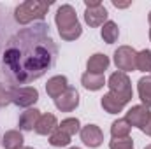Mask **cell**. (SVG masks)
I'll list each match as a JSON object with an SVG mask.
<instances>
[{"instance_id":"obj_14","label":"cell","mask_w":151,"mask_h":149,"mask_svg":"<svg viewBox=\"0 0 151 149\" xmlns=\"http://www.w3.org/2000/svg\"><path fill=\"white\" fill-rule=\"evenodd\" d=\"M102 107H104V111L106 112H109V114H118V112H121L123 111V107L127 105L121 98H118L114 93H106L104 97H102Z\"/></svg>"},{"instance_id":"obj_7","label":"cell","mask_w":151,"mask_h":149,"mask_svg":"<svg viewBox=\"0 0 151 149\" xmlns=\"http://www.w3.org/2000/svg\"><path fill=\"white\" fill-rule=\"evenodd\" d=\"M56 109L62 112H70L74 111L76 107L79 105V93L76 91L74 88H67L56 100H55Z\"/></svg>"},{"instance_id":"obj_9","label":"cell","mask_w":151,"mask_h":149,"mask_svg":"<svg viewBox=\"0 0 151 149\" xmlns=\"http://www.w3.org/2000/svg\"><path fill=\"white\" fill-rule=\"evenodd\" d=\"M81 140L88 148H99L104 142V133L97 125H86L81 130Z\"/></svg>"},{"instance_id":"obj_4","label":"cell","mask_w":151,"mask_h":149,"mask_svg":"<svg viewBox=\"0 0 151 149\" xmlns=\"http://www.w3.org/2000/svg\"><path fill=\"white\" fill-rule=\"evenodd\" d=\"M111 93H114L118 98H121L125 104H128L132 100V84H130V79L125 72H114L109 77V82H107Z\"/></svg>"},{"instance_id":"obj_33","label":"cell","mask_w":151,"mask_h":149,"mask_svg":"<svg viewBox=\"0 0 151 149\" xmlns=\"http://www.w3.org/2000/svg\"><path fill=\"white\" fill-rule=\"evenodd\" d=\"M150 40H151V30H150Z\"/></svg>"},{"instance_id":"obj_24","label":"cell","mask_w":151,"mask_h":149,"mask_svg":"<svg viewBox=\"0 0 151 149\" xmlns=\"http://www.w3.org/2000/svg\"><path fill=\"white\" fill-rule=\"evenodd\" d=\"M111 149H134V140L130 137H123V139H113L109 142Z\"/></svg>"},{"instance_id":"obj_13","label":"cell","mask_w":151,"mask_h":149,"mask_svg":"<svg viewBox=\"0 0 151 149\" xmlns=\"http://www.w3.org/2000/svg\"><path fill=\"white\" fill-rule=\"evenodd\" d=\"M56 128H58V123L53 114H42L35 125V132L39 135H51Z\"/></svg>"},{"instance_id":"obj_17","label":"cell","mask_w":151,"mask_h":149,"mask_svg":"<svg viewBox=\"0 0 151 149\" xmlns=\"http://www.w3.org/2000/svg\"><path fill=\"white\" fill-rule=\"evenodd\" d=\"M137 90H139V97L142 100V105L150 109L151 107V75H146V77L139 79Z\"/></svg>"},{"instance_id":"obj_19","label":"cell","mask_w":151,"mask_h":149,"mask_svg":"<svg viewBox=\"0 0 151 149\" xmlns=\"http://www.w3.org/2000/svg\"><path fill=\"white\" fill-rule=\"evenodd\" d=\"M118 35H119V28L114 21H106L102 25V39L107 44H114L118 40Z\"/></svg>"},{"instance_id":"obj_6","label":"cell","mask_w":151,"mask_h":149,"mask_svg":"<svg viewBox=\"0 0 151 149\" xmlns=\"http://www.w3.org/2000/svg\"><path fill=\"white\" fill-rule=\"evenodd\" d=\"M11 102L18 107H32L39 100V91L32 86H12L11 90Z\"/></svg>"},{"instance_id":"obj_21","label":"cell","mask_w":151,"mask_h":149,"mask_svg":"<svg viewBox=\"0 0 151 149\" xmlns=\"http://www.w3.org/2000/svg\"><path fill=\"white\" fill-rule=\"evenodd\" d=\"M70 142V135H67L65 132H62L60 128H56L51 135H49V144L55 148H62V146H69Z\"/></svg>"},{"instance_id":"obj_25","label":"cell","mask_w":151,"mask_h":149,"mask_svg":"<svg viewBox=\"0 0 151 149\" xmlns=\"http://www.w3.org/2000/svg\"><path fill=\"white\" fill-rule=\"evenodd\" d=\"M7 104H11V91L4 84H0V107H5Z\"/></svg>"},{"instance_id":"obj_16","label":"cell","mask_w":151,"mask_h":149,"mask_svg":"<svg viewBox=\"0 0 151 149\" xmlns=\"http://www.w3.org/2000/svg\"><path fill=\"white\" fill-rule=\"evenodd\" d=\"M81 82H83V86L86 90L97 91V90H100L106 84V79H104V74H90V72H84L83 77H81Z\"/></svg>"},{"instance_id":"obj_11","label":"cell","mask_w":151,"mask_h":149,"mask_svg":"<svg viewBox=\"0 0 151 149\" xmlns=\"http://www.w3.org/2000/svg\"><path fill=\"white\" fill-rule=\"evenodd\" d=\"M67 88H69V82H67V77H65V75H55V77H51V79L47 81V84H46L47 95H49L51 98H55V100H56Z\"/></svg>"},{"instance_id":"obj_31","label":"cell","mask_w":151,"mask_h":149,"mask_svg":"<svg viewBox=\"0 0 151 149\" xmlns=\"http://www.w3.org/2000/svg\"><path fill=\"white\" fill-rule=\"evenodd\" d=\"M21 149H34V148H21Z\"/></svg>"},{"instance_id":"obj_1","label":"cell","mask_w":151,"mask_h":149,"mask_svg":"<svg viewBox=\"0 0 151 149\" xmlns=\"http://www.w3.org/2000/svg\"><path fill=\"white\" fill-rule=\"evenodd\" d=\"M58 58V47L49 27L39 23L19 30L4 49V74L12 84H28L42 77Z\"/></svg>"},{"instance_id":"obj_22","label":"cell","mask_w":151,"mask_h":149,"mask_svg":"<svg viewBox=\"0 0 151 149\" xmlns=\"http://www.w3.org/2000/svg\"><path fill=\"white\" fill-rule=\"evenodd\" d=\"M137 70L151 72V51L150 49H142L141 53H137Z\"/></svg>"},{"instance_id":"obj_30","label":"cell","mask_w":151,"mask_h":149,"mask_svg":"<svg viewBox=\"0 0 151 149\" xmlns=\"http://www.w3.org/2000/svg\"><path fill=\"white\" fill-rule=\"evenodd\" d=\"M144 149H151V146H146V148H144Z\"/></svg>"},{"instance_id":"obj_26","label":"cell","mask_w":151,"mask_h":149,"mask_svg":"<svg viewBox=\"0 0 151 149\" xmlns=\"http://www.w3.org/2000/svg\"><path fill=\"white\" fill-rule=\"evenodd\" d=\"M142 132H144L146 135H150V137H151V116H150V119H148V123L144 125V128H142Z\"/></svg>"},{"instance_id":"obj_23","label":"cell","mask_w":151,"mask_h":149,"mask_svg":"<svg viewBox=\"0 0 151 149\" xmlns=\"http://www.w3.org/2000/svg\"><path fill=\"white\" fill-rule=\"evenodd\" d=\"M79 126H81V125H79V119H77V117H67V119L62 121V125H60L58 128H60L62 132H65L67 135L72 137V135H76V133L79 132Z\"/></svg>"},{"instance_id":"obj_5","label":"cell","mask_w":151,"mask_h":149,"mask_svg":"<svg viewBox=\"0 0 151 149\" xmlns=\"http://www.w3.org/2000/svg\"><path fill=\"white\" fill-rule=\"evenodd\" d=\"M114 63L118 70L130 72L137 69V51L130 46H121L114 51Z\"/></svg>"},{"instance_id":"obj_3","label":"cell","mask_w":151,"mask_h":149,"mask_svg":"<svg viewBox=\"0 0 151 149\" xmlns=\"http://www.w3.org/2000/svg\"><path fill=\"white\" fill-rule=\"evenodd\" d=\"M49 2H39V0H27L19 4L14 9V19L19 25H28L35 19H42L49 11Z\"/></svg>"},{"instance_id":"obj_10","label":"cell","mask_w":151,"mask_h":149,"mask_svg":"<svg viewBox=\"0 0 151 149\" xmlns=\"http://www.w3.org/2000/svg\"><path fill=\"white\" fill-rule=\"evenodd\" d=\"M107 19V11L106 7L100 4L97 7H86L84 11V21L90 25V27H102Z\"/></svg>"},{"instance_id":"obj_27","label":"cell","mask_w":151,"mask_h":149,"mask_svg":"<svg viewBox=\"0 0 151 149\" xmlns=\"http://www.w3.org/2000/svg\"><path fill=\"white\" fill-rule=\"evenodd\" d=\"M84 5L86 7H97V5H100V0H86Z\"/></svg>"},{"instance_id":"obj_20","label":"cell","mask_w":151,"mask_h":149,"mask_svg":"<svg viewBox=\"0 0 151 149\" xmlns=\"http://www.w3.org/2000/svg\"><path fill=\"white\" fill-rule=\"evenodd\" d=\"M130 128H132V126L127 123V119H116L113 125H111V135H113V139H123V137H128Z\"/></svg>"},{"instance_id":"obj_29","label":"cell","mask_w":151,"mask_h":149,"mask_svg":"<svg viewBox=\"0 0 151 149\" xmlns=\"http://www.w3.org/2000/svg\"><path fill=\"white\" fill-rule=\"evenodd\" d=\"M148 19H150V25H151V12H150V16H148Z\"/></svg>"},{"instance_id":"obj_2","label":"cell","mask_w":151,"mask_h":149,"mask_svg":"<svg viewBox=\"0 0 151 149\" xmlns=\"http://www.w3.org/2000/svg\"><path fill=\"white\" fill-rule=\"evenodd\" d=\"M55 21H56L60 37L63 39V40H76L77 37H81L83 28H81V25L77 21V14H76L72 5L65 4V5L58 7Z\"/></svg>"},{"instance_id":"obj_32","label":"cell","mask_w":151,"mask_h":149,"mask_svg":"<svg viewBox=\"0 0 151 149\" xmlns=\"http://www.w3.org/2000/svg\"><path fill=\"white\" fill-rule=\"evenodd\" d=\"M69 149H79V148H69Z\"/></svg>"},{"instance_id":"obj_28","label":"cell","mask_w":151,"mask_h":149,"mask_svg":"<svg viewBox=\"0 0 151 149\" xmlns=\"http://www.w3.org/2000/svg\"><path fill=\"white\" fill-rule=\"evenodd\" d=\"M113 5H114V7H128V5H130V2H127V4H119V2H116V0H114Z\"/></svg>"},{"instance_id":"obj_15","label":"cell","mask_w":151,"mask_h":149,"mask_svg":"<svg viewBox=\"0 0 151 149\" xmlns=\"http://www.w3.org/2000/svg\"><path fill=\"white\" fill-rule=\"evenodd\" d=\"M39 117H40V112L37 109H27L19 116V128L21 130H35Z\"/></svg>"},{"instance_id":"obj_18","label":"cell","mask_w":151,"mask_h":149,"mask_svg":"<svg viewBox=\"0 0 151 149\" xmlns=\"http://www.w3.org/2000/svg\"><path fill=\"white\" fill-rule=\"evenodd\" d=\"M2 144L5 149H21L23 148V135L18 130H9L4 133Z\"/></svg>"},{"instance_id":"obj_8","label":"cell","mask_w":151,"mask_h":149,"mask_svg":"<svg viewBox=\"0 0 151 149\" xmlns=\"http://www.w3.org/2000/svg\"><path fill=\"white\" fill-rule=\"evenodd\" d=\"M151 112L148 107H144V105H134L130 111L127 112V123L130 125V126H137V128H144V125L148 123V119H150Z\"/></svg>"},{"instance_id":"obj_12","label":"cell","mask_w":151,"mask_h":149,"mask_svg":"<svg viewBox=\"0 0 151 149\" xmlns=\"http://www.w3.org/2000/svg\"><path fill=\"white\" fill-rule=\"evenodd\" d=\"M109 67V58L102 53H97L93 56H90V60L86 62V69L90 74H104Z\"/></svg>"}]
</instances>
